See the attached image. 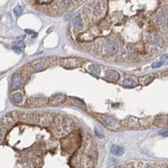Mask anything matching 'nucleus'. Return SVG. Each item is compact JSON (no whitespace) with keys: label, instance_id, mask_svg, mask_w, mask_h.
<instances>
[{"label":"nucleus","instance_id":"obj_1","mask_svg":"<svg viewBox=\"0 0 168 168\" xmlns=\"http://www.w3.org/2000/svg\"><path fill=\"white\" fill-rule=\"evenodd\" d=\"M59 63L66 69H74L81 67L84 63V61L77 57H65L60 59Z\"/></svg>","mask_w":168,"mask_h":168},{"label":"nucleus","instance_id":"obj_2","mask_svg":"<svg viewBox=\"0 0 168 168\" xmlns=\"http://www.w3.org/2000/svg\"><path fill=\"white\" fill-rule=\"evenodd\" d=\"M49 66V61L44 58L41 60H36L30 64V70L32 72H39L44 71Z\"/></svg>","mask_w":168,"mask_h":168},{"label":"nucleus","instance_id":"obj_3","mask_svg":"<svg viewBox=\"0 0 168 168\" xmlns=\"http://www.w3.org/2000/svg\"><path fill=\"white\" fill-rule=\"evenodd\" d=\"M67 128L68 124L66 123V120L61 116H57L55 119V126H54L56 133L63 135L67 131Z\"/></svg>","mask_w":168,"mask_h":168},{"label":"nucleus","instance_id":"obj_4","mask_svg":"<svg viewBox=\"0 0 168 168\" xmlns=\"http://www.w3.org/2000/svg\"><path fill=\"white\" fill-rule=\"evenodd\" d=\"M120 167H162V165H156V164H149L145 161H129L124 164H121Z\"/></svg>","mask_w":168,"mask_h":168},{"label":"nucleus","instance_id":"obj_5","mask_svg":"<svg viewBox=\"0 0 168 168\" xmlns=\"http://www.w3.org/2000/svg\"><path fill=\"white\" fill-rule=\"evenodd\" d=\"M48 103L47 99L45 97H32L29 98L28 100V105L31 108H39V107H43L46 106Z\"/></svg>","mask_w":168,"mask_h":168},{"label":"nucleus","instance_id":"obj_6","mask_svg":"<svg viewBox=\"0 0 168 168\" xmlns=\"http://www.w3.org/2000/svg\"><path fill=\"white\" fill-rule=\"evenodd\" d=\"M66 101V97L65 94L57 93L55 95H52L48 99V104L50 106H57L60 104H64Z\"/></svg>","mask_w":168,"mask_h":168},{"label":"nucleus","instance_id":"obj_7","mask_svg":"<svg viewBox=\"0 0 168 168\" xmlns=\"http://www.w3.org/2000/svg\"><path fill=\"white\" fill-rule=\"evenodd\" d=\"M106 8V1L105 0H96L93 3V13L95 15L98 16L104 14Z\"/></svg>","mask_w":168,"mask_h":168},{"label":"nucleus","instance_id":"obj_8","mask_svg":"<svg viewBox=\"0 0 168 168\" xmlns=\"http://www.w3.org/2000/svg\"><path fill=\"white\" fill-rule=\"evenodd\" d=\"M23 85V79L20 74L15 73L12 77V81H11V88L14 90H17L20 88Z\"/></svg>","mask_w":168,"mask_h":168},{"label":"nucleus","instance_id":"obj_9","mask_svg":"<svg viewBox=\"0 0 168 168\" xmlns=\"http://www.w3.org/2000/svg\"><path fill=\"white\" fill-rule=\"evenodd\" d=\"M124 126L131 129L137 128V127L140 126L139 120H137L136 118H135V117H129L127 120H124Z\"/></svg>","mask_w":168,"mask_h":168},{"label":"nucleus","instance_id":"obj_10","mask_svg":"<svg viewBox=\"0 0 168 168\" xmlns=\"http://www.w3.org/2000/svg\"><path fill=\"white\" fill-rule=\"evenodd\" d=\"M118 48H119V46H118L117 43L113 40H109L106 45V50L109 54L115 53L118 50Z\"/></svg>","mask_w":168,"mask_h":168},{"label":"nucleus","instance_id":"obj_11","mask_svg":"<svg viewBox=\"0 0 168 168\" xmlns=\"http://www.w3.org/2000/svg\"><path fill=\"white\" fill-rule=\"evenodd\" d=\"M106 78L111 82H116L120 79V74L114 70H108L106 72Z\"/></svg>","mask_w":168,"mask_h":168},{"label":"nucleus","instance_id":"obj_12","mask_svg":"<svg viewBox=\"0 0 168 168\" xmlns=\"http://www.w3.org/2000/svg\"><path fill=\"white\" fill-rule=\"evenodd\" d=\"M68 104L76 106V107H78L80 109H83L86 108V105L83 103V101H82L81 99H78L77 97H70L68 99Z\"/></svg>","mask_w":168,"mask_h":168},{"label":"nucleus","instance_id":"obj_13","mask_svg":"<svg viewBox=\"0 0 168 168\" xmlns=\"http://www.w3.org/2000/svg\"><path fill=\"white\" fill-rule=\"evenodd\" d=\"M101 119L103 120V121H104L107 125H109V126H110V127H114V126H116L117 124H118V121L115 120V119H113L111 116L103 115V116H101Z\"/></svg>","mask_w":168,"mask_h":168},{"label":"nucleus","instance_id":"obj_14","mask_svg":"<svg viewBox=\"0 0 168 168\" xmlns=\"http://www.w3.org/2000/svg\"><path fill=\"white\" fill-rule=\"evenodd\" d=\"M2 121H3V124L6 127H10V126H12V125L15 123V118H14L12 115H10V114H8V115L4 116V117L3 118Z\"/></svg>","mask_w":168,"mask_h":168},{"label":"nucleus","instance_id":"obj_15","mask_svg":"<svg viewBox=\"0 0 168 168\" xmlns=\"http://www.w3.org/2000/svg\"><path fill=\"white\" fill-rule=\"evenodd\" d=\"M137 84H138L137 81L135 80L134 78H131V77L125 78L123 82V86L125 88H135L137 86Z\"/></svg>","mask_w":168,"mask_h":168},{"label":"nucleus","instance_id":"obj_16","mask_svg":"<svg viewBox=\"0 0 168 168\" xmlns=\"http://www.w3.org/2000/svg\"><path fill=\"white\" fill-rule=\"evenodd\" d=\"M13 103L16 105H20L24 103V95L21 93H15L13 95Z\"/></svg>","mask_w":168,"mask_h":168},{"label":"nucleus","instance_id":"obj_17","mask_svg":"<svg viewBox=\"0 0 168 168\" xmlns=\"http://www.w3.org/2000/svg\"><path fill=\"white\" fill-rule=\"evenodd\" d=\"M111 152H112L113 155L114 156H122L124 152V150L123 147H121L118 144H114L113 145L112 148H111Z\"/></svg>","mask_w":168,"mask_h":168},{"label":"nucleus","instance_id":"obj_18","mask_svg":"<svg viewBox=\"0 0 168 168\" xmlns=\"http://www.w3.org/2000/svg\"><path fill=\"white\" fill-rule=\"evenodd\" d=\"M167 11H165V12L160 13V15L157 16L156 23L160 24V25H162V24H164L167 22Z\"/></svg>","mask_w":168,"mask_h":168},{"label":"nucleus","instance_id":"obj_19","mask_svg":"<svg viewBox=\"0 0 168 168\" xmlns=\"http://www.w3.org/2000/svg\"><path fill=\"white\" fill-rule=\"evenodd\" d=\"M72 26L75 29H80L81 27H82V20L81 19L80 16H76L72 21Z\"/></svg>","mask_w":168,"mask_h":168},{"label":"nucleus","instance_id":"obj_20","mask_svg":"<svg viewBox=\"0 0 168 168\" xmlns=\"http://www.w3.org/2000/svg\"><path fill=\"white\" fill-rule=\"evenodd\" d=\"M88 70H89V72H91V73H93V74L96 75V76H98L100 74V72H101L99 66H97V65H90L88 66Z\"/></svg>","mask_w":168,"mask_h":168},{"label":"nucleus","instance_id":"obj_21","mask_svg":"<svg viewBox=\"0 0 168 168\" xmlns=\"http://www.w3.org/2000/svg\"><path fill=\"white\" fill-rule=\"evenodd\" d=\"M94 132H95V135H96L98 138L103 139V138L104 137V131H103V130H102L100 128H98V127H95V128H94Z\"/></svg>","mask_w":168,"mask_h":168},{"label":"nucleus","instance_id":"obj_22","mask_svg":"<svg viewBox=\"0 0 168 168\" xmlns=\"http://www.w3.org/2000/svg\"><path fill=\"white\" fill-rule=\"evenodd\" d=\"M22 11H23V8L21 6H19V5H18L16 6L15 9H14V12H15V14L16 15H20L21 14H22Z\"/></svg>","mask_w":168,"mask_h":168},{"label":"nucleus","instance_id":"obj_23","mask_svg":"<svg viewBox=\"0 0 168 168\" xmlns=\"http://www.w3.org/2000/svg\"><path fill=\"white\" fill-rule=\"evenodd\" d=\"M72 1L73 0H60V3L63 6H66V5H69Z\"/></svg>","mask_w":168,"mask_h":168},{"label":"nucleus","instance_id":"obj_24","mask_svg":"<svg viewBox=\"0 0 168 168\" xmlns=\"http://www.w3.org/2000/svg\"><path fill=\"white\" fill-rule=\"evenodd\" d=\"M164 63H165V62H164L163 60H160V62H156V63H154V64L152 65V67H153V68L160 67V66H162Z\"/></svg>","mask_w":168,"mask_h":168},{"label":"nucleus","instance_id":"obj_25","mask_svg":"<svg viewBox=\"0 0 168 168\" xmlns=\"http://www.w3.org/2000/svg\"><path fill=\"white\" fill-rule=\"evenodd\" d=\"M16 45L18 47H24V43L22 41V40H19V41H16L15 43Z\"/></svg>","mask_w":168,"mask_h":168},{"label":"nucleus","instance_id":"obj_26","mask_svg":"<svg viewBox=\"0 0 168 168\" xmlns=\"http://www.w3.org/2000/svg\"><path fill=\"white\" fill-rule=\"evenodd\" d=\"M13 50H14L16 53H21L20 47H19V48H18V46H16V47H13Z\"/></svg>","mask_w":168,"mask_h":168},{"label":"nucleus","instance_id":"obj_27","mask_svg":"<svg viewBox=\"0 0 168 168\" xmlns=\"http://www.w3.org/2000/svg\"><path fill=\"white\" fill-rule=\"evenodd\" d=\"M159 134H160V135H162V136H167V130H161V131L159 132Z\"/></svg>","mask_w":168,"mask_h":168},{"label":"nucleus","instance_id":"obj_28","mask_svg":"<svg viewBox=\"0 0 168 168\" xmlns=\"http://www.w3.org/2000/svg\"><path fill=\"white\" fill-rule=\"evenodd\" d=\"M1 136H2V129H0V138H1Z\"/></svg>","mask_w":168,"mask_h":168}]
</instances>
